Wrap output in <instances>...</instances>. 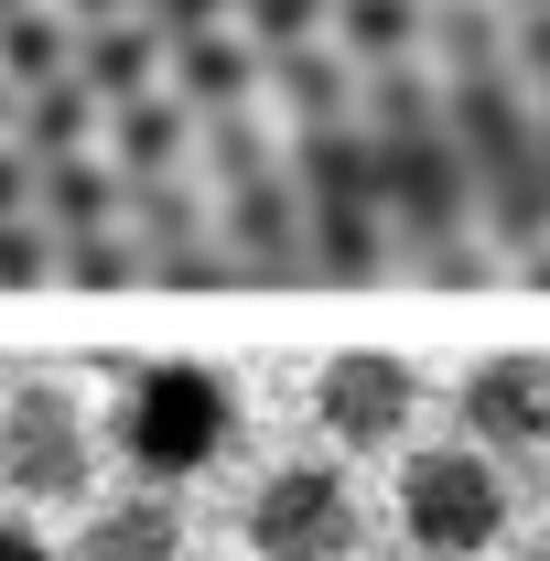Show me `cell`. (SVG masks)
Listing matches in <instances>:
<instances>
[{
    "label": "cell",
    "mask_w": 550,
    "mask_h": 561,
    "mask_svg": "<svg viewBox=\"0 0 550 561\" xmlns=\"http://www.w3.org/2000/svg\"><path fill=\"white\" fill-rule=\"evenodd\" d=\"M0 11H33V0H0Z\"/></svg>",
    "instance_id": "obj_29"
},
{
    "label": "cell",
    "mask_w": 550,
    "mask_h": 561,
    "mask_svg": "<svg viewBox=\"0 0 550 561\" xmlns=\"http://www.w3.org/2000/svg\"><path fill=\"white\" fill-rule=\"evenodd\" d=\"M130 206H140V249H151V280H216L227 238H206V206H195L173 173L130 184Z\"/></svg>",
    "instance_id": "obj_7"
},
{
    "label": "cell",
    "mask_w": 550,
    "mask_h": 561,
    "mask_svg": "<svg viewBox=\"0 0 550 561\" xmlns=\"http://www.w3.org/2000/svg\"><path fill=\"white\" fill-rule=\"evenodd\" d=\"M280 98L302 108V130H324V119H356V76L335 66V55H313V44H291V55H271Z\"/></svg>",
    "instance_id": "obj_15"
},
{
    "label": "cell",
    "mask_w": 550,
    "mask_h": 561,
    "mask_svg": "<svg viewBox=\"0 0 550 561\" xmlns=\"http://www.w3.org/2000/svg\"><path fill=\"white\" fill-rule=\"evenodd\" d=\"M335 22L356 66H411L421 33H432V0H335Z\"/></svg>",
    "instance_id": "obj_13"
},
{
    "label": "cell",
    "mask_w": 550,
    "mask_h": 561,
    "mask_svg": "<svg viewBox=\"0 0 550 561\" xmlns=\"http://www.w3.org/2000/svg\"><path fill=\"white\" fill-rule=\"evenodd\" d=\"M140 11H151V22H162V33L184 44V33H216V22H227L238 0H140Z\"/></svg>",
    "instance_id": "obj_22"
},
{
    "label": "cell",
    "mask_w": 550,
    "mask_h": 561,
    "mask_svg": "<svg viewBox=\"0 0 550 561\" xmlns=\"http://www.w3.org/2000/svg\"><path fill=\"white\" fill-rule=\"evenodd\" d=\"M0 476H11V496H87V476H98V421H87V400H76L66 378H22L11 400H0Z\"/></svg>",
    "instance_id": "obj_3"
},
{
    "label": "cell",
    "mask_w": 550,
    "mask_h": 561,
    "mask_svg": "<svg viewBox=\"0 0 550 561\" xmlns=\"http://www.w3.org/2000/svg\"><path fill=\"white\" fill-rule=\"evenodd\" d=\"M0 561H55V551H44L33 529H11V518H0Z\"/></svg>",
    "instance_id": "obj_25"
},
{
    "label": "cell",
    "mask_w": 550,
    "mask_h": 561,
    "mask_svg": "<svg viewBox=\"0 0 550 561\" xmlns=\"http://www.w3.org/2000/svg\"><path fill=\"white\" fill-rule=\"evenodd\" d=\"M260 66H271V44H238L227 22H216V33H184V44H173V87H184V98H206V108H249Z\"/></svg>",
    "instance_id": "obj_11"
},
{
    "label": "cell",
    "mask_w": 550,
    "mask_h": 561,
    "mask_svg": "<svg viewBox=\"0 0 550 561\" xmlns=\"http://www.w3.org/2000/svg\"><path fill=\"white\" fill-rule=\"evenodd\" d=\"M87 119H98V87H87V76L33 87V98H22V140H33V162H66V151H87Z\"/></svg>",
    "instance_id": "obj_14"
},
{
    "label": "cell",
    "mask_w": 550,
    "mask_h": 561,
    "mask_svg": "<svg viewBox=\"0 0 550 561\" xmlns=\"http://www.w3.org/2000/svg\"><path fill=\"white\" fill-rule=\"evenodd\" d=\"M227 443H238V389L216 378L206 356H162V367H130L119 378V454H130L151 486H184Z\"/></svg>",
    "instance_id": "obj_1"
},
{
    "label": "cell",
    "mask_w": 550,
    "mask_h": 561,
    "mask_svg": "<svg viewBox=\"0 0 550 561\" xmlns=\"http://www.w3.org/2000/svg\"><path fill=\"white\" fill-rule=\"evenodd\" d=\"M411 411H421V378H411V356H389V346H345L313 378V421L335 443H400Z\"/></svg>",
    "instance_id": "obj_5"
},
{
    "label": "cell",
    "mask_w": 550,
    "mask_h": 561,
    "mask_svg": "<svg viewBox=\"0 0 550 561\" xmlns=\"http://www.w3.org/2000/svg\"><path fill=\"white\" fill-rule=\"evenodd\" d=\"M11 108H22V87H11V76H0V119H11Z\"/></svg>",
    "instance_id": "obj_27"
},
{
    "label": "cell",
    "mask_w": 550,
    "mask_h": 561,
    "mask_svg": "<svg viewBox=\"0 0 550 561\" xmlns=\"http://www.w3.org/2000/svg\"><path fill=\"white\" fill-rule=\"evenodd\" d=\"M76 22H119V11H140V0H66Z\"/></svg>",
    "instance_id": "obj_26"
},
{
    "label": "cell",
    "mask_w": 550,
    "mask_h": 561,
    "mask_svg": "<svg viewBox=\"0 0 550 561\" xmlns=\"http://www.w3.org/2000/svg\"><path fill=\"white\" fill-rule=\"evenodd\" d=\"M76 561H184V507H173V486L98 507L87 540H76Z\"/></svg>",
    "instance_id": "obj_8"
},
{
    "label": "cell",
    "mask_w": 550,
    "mask_h": 561,
    "mask_svg": "<svg viewBox=\"0 0 550 561\" xmlns=\"http://www.w3.org/2000/svg\"><path fill=\"white\" fill-rule=\"evenodd\" d=\"M162 44H173V33H162V22H151V11H119V22H87V87H98V98H151V76H162Z\"/></svg>",
    "instance_id": "obj_10"
},
{
    "label": "cell",
    "mask_w": 550,
    "mask_h": 561,
    "mask_svg": "<svg viewBox=\"0 0 550 561\" xmlns=\"http://www.w3.org/2000/svg\"><path fill=\"white\" fill-rule=\"evenodd\" d=\"M151 271V249H130L119 227H87V238H66V280H87V291H119V280Z\"/></svg>",
    "instance_id": "obj_19"
},
{
    "label": "cell",
    "mask_w": 550,
    "mask_h": 561,
    "mask_svg": "<svg viewBox=\"0 0 550 561\" xmlns=\"http://www.w3.org/2000/svg\"><path fill=\"white\" fill-rule=\"evenodd\" d=\"M432 33H443V87L454 76H507V44H496L485 11H432Z\"/></svg>",
    "instance_id": "obj_18"
},
{
    "label": "cell",
    "mask_w": 550,
    "mask_h": 561,
    "mask_svg": "<svg viewBox=\"0 0 550 561\" xmlns=\"http://www.w3.org/2000/svg\"><path fill=\"white\" fill-rule=\"evenodd\" d=\"M378 206H313V271H335V280H356V271H378Z\"/></svg>",
    "instance_id": "obj_17"
},
{
    "label": "cell",
    "mask_w": 550,
    "mask_h": 561,
    "mask_svg": "<svg viewBox=\"0 0 550 561\" xmlns=\"http://www.w3.org/2000/svg\"><path fill=\"white\" fill-rule=\"evenodd\" d=\"M119 206H130V173H119V162H87V151L44 162V216H55L66 238H87V227H119Z\"/></svg>",
    "instance_id": "obj_12"
},
{
    "label": "cell",
    "mask_w": 550,
    "mask_h": 561,
    "mask_svg": "<svg viewBox=\"0 0 550 561\" xmlns=\"http://www.w3.org/2000/svg\"><path fill=\"white\" fill-rule=\"evenodd\" d=\"M76 66H87V33H76L66 0H55V11H44V0H33V11H0V76H11L22 98L55 87V76H76Z\"/></svg>",
    "instance_id": "obj_9"
},
{
    "label": "cell",
    "mask_w": 550,
    "mask_h": 561,
    "mask_svg": "<svg viewBox=\"0 0 550 561\" xmlns=\"http://www.w3.org/2000/svg\"><path fill=\"white\" fill-rule=\"evenodd\" d=\"M33 184H44V173H33L22 151H0V216H22V206H33Z\"/></svg>",
    "instance_id": "obj_24"
},
{
    "label": "cell",
    "mask_w": 550,
    "mask_h": 561,
    "mask_svg": "<svg viewBox=\"0 0 550 561\" xmlns=\"http://www.w3.org/2000/svg\"><path fill=\"white\" fill-rule=\"evenodd\" d=\"M249 540H260V561H345L356 551V486L335 465H280L249 486Z\"/></svg>",
    "instance_id": "obj_4"
},
{
    "label": "cell",
    "mask_w": 550,
    "mask_h": 561,
    "mask_svg": "<svg viewBox=\"0 0 550 561\" xmlns=\"http://www.w3.org/2000/svg\"><path fill=\"white\" fill-rule=\"evenodd\" d=\"M184 162V108L173 98H119V173L151 184V173H173Z\"/></svg>",
    "instance_id": "obj_16"
},
{
    "label": "cell",
    "mask_w": 550,
    "mask_h": 561,
    "mask_svg": "<svg viewBox=\"0 0 550 561\" xmlns=\"http://www.w3.org/2000/svg\"><path fill=\"white\" fill-rule=\"evenodd\" d=\"M465 411V443H496V454H540L550 443V356H485L475 378L454 389Z\"/></svg>",
    "instance_id": "obj_6"
},
{
    "label": "cell",
    "mask_w": 550,
    "mask_h": 561,
    "mask_svg": "<svg viewBox=\"0 0 550 561\" xmlns=\"http://www.w3.org/2000/svg\"><path fill=\"white\" fill-rule=\"evenodd\" d=\"M507 11H550V0H507Z\"/></svg>",
    "instance_id": "obj_28"
},
{
    "label": "cell",
    "mask_w": 550,
    "mask_h": 561,
    "mask_svg": "<svg viewBox=\"0 0 550 561\" xmlns=\"http://www.w3.org/2000/svg\"><path fill=\"white\" fill-rule=\"evenodd\" d=\"M238 11H249V44L291 55V44H313V22H324L335 0H238Z\"/></svg>",
    "instance_id": "obj_21"
},
{
    "label": "cell",
    "mask_w": 550,
    "mask_h": 561,
    "mask_svg": "<svg viewBox=\"0 0 550 561\" xmlns=\"http://www.w3.org/2000/svg\"><path fill=\"white\" fill-rule=\"evenodd\" d=\"M518 76L550 98V11H518Z\"/></svg>",
    "instance_id": "obj_23"
},
{
    "label": "cell",
    "mask_w": 550,
    "mask_h": 561,
    "mask_svg": "<svg viewBox=\"0 0 550 561\" xmlns=\"http://www.w3.org/2000/svg\"><path fill=\"white\" fill-rule=\"evenodd\" d=\"M400 529L432 561L496 551L507 540V476L485 465L475 443H432V454H411V476H400Z\"/></svg>",
    "instance_id": "obj_2"
},
{
    "label": "cell",
    "mask_w": 550,
    "mask_h": 561,
    "mask_svg": "<svg viewBox=\"0 0 550 561\" xmlns=\"http://www.w3.org/2000/svg\"><path fill=\"white\" fill-rule=\"evenodd\" d=\"M529 561H550V551H529Z\"/></svg>",
    "instance_id": "obj_30"
},
{
    "label": "cell",
    "mask_w": 550,
    "mask_h": 561,
    "mask_svg": "<svg viewBox=\"0 0 550 561\" xmlns=\"http://www.w3.org/2000/svg\"><path fill=\"white\" fill-rule=\"evenodd\" d=\"M66 271V227H22V216H0V280L22 291V280Z\"/></svg>",
    "instance_id": "obj_20"
}]
</instances>
